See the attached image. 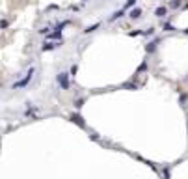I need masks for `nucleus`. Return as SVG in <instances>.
Returning a JSON list of instances; mask_svg holds the SVG:
<instances>
[{"mask_svg":"<svg viewBox=\"0 0 188 179\" xmlns=\"http://www.w3.org/2000/svg\"><path fill=\"white\" fill-rule=\"evenodd\" d=\"M179 4H181V0H173V2H172V7H177Z\"/></svg>","mask_w":188,"mask_h":179,"instance_id":"obj_11","label":"nucleus"},{"mask_svg":"<svg viewBox=\"0 0 188 179\" xmlns=\"http://www.w3.org/2000/svg\"><path fill=\"white\" fill-rule=\"evenodd\" d=\"M95 30H99V22H97V24H91V26H89V28H86L84 32H86V34H91V32H95Z\"/></svg>","mask_w":188,"mask_h":179,"instance_id":"obj_6","label":"nucleus"},{"mask_svg":"<svg viewBox=\"0 0 188 179\" xmlns=\"http://www.w3.org/2000/svg\"><path fill=\"white\" fill-rule=\"evenodd\" d=\"M166 13H168V7H164V6H160V7L155 9V15H157V17H164Z\"/></svg>","mask_w":188,"mask_h":179,"instance_id":"obj_4","label":"nucleus"},{"mask_svg":"<svg viewBox=\"0 0 188 179\" xmlns=\"http://www.w3.org/2000/svg\"><path fill=\"white\" fill-rule=\"evenodd\" d=\"M73 121H76L78 125H82V127H84V121H82V120H80L78 116H73Z\"/></svg>","mask_w":188,"mask_h":179,"instance_id":"obj_9","label":"nucleus"},{"mask_svg":"<svg viewBox=\"0 0 188 179\" xmlns=\"http://www.w3.org/2000/svg\"><path fill=\"white\" fill-rule=\"evenodd\" d=\"M140 34H142V30H134V32H131L129 35H132V37H134V35H140Z\"/></svg>","mask_w":188,"mask_h":179,"instance_id":"obj_10","label":"nucleus"},{"mask_svg":"<svg viewBox=\"0 0 188 179\" xmlns=\"http://www.w3.org/2000/svg\"><path fill=\"white\" fill-rule=\"evenodd\" d=\"M34 71H35V69L32 67V69H30V71L24 75V78H21L19 82H15V84H13V88H15V90H19V88H24V86H26V84L32 80V77H34Z\"/></svg>","mask_w":188,"mask_h":179,"instance_id":"obj_2","label":"nucleus"},{"mask_svg":"<svg viewBox=\"0 0 188 179\" xmlns=\"http://www.w3.org/2000/svg\"><path fill=\"white\" fill-rule=\"evenodd\" d=\"M56 80H58V84L62 86V90H69V86H71V80H69V75H67V71H62V73H58Z\"/></svg>","mask_w":188,"mask_h":179,"instance_id":"obj_1","label":"nucleus"},{"mask_svg":"<svg viewBox=\"0 0 188 179\" xmlns=\"http://www.w3.org/2000/svg\"><path fill=\"white\" fill-rule=\"evenodd\" d=\"M82 2H88V0H82Z\"/></svg>","mask_w":188,"mask_h":179,"instance_id":"obj_14","label":"nucleus"},{"mask_svg":"<svg viewBox=\"0 0 188 179\" xmlns=\"http://www.w3.org/2000/svg\"><path fill=\"white\" fill-rule=\"evenodd\" d=\"M76 71H78V67H76V65H73V67H71V75H75Z\"/></svg>","mask_w":188,"mask_h":179,"instance_id":"obj_12","label":"nucleus"},{"mask_svg":"<svg viewBox=\"0 0 188 179\" xmlns=\"http://www.w3.org/2000/svg\"><path fill=\"white\" fill-rule=\"evenodd\" d=\"M129 17H131V19H140V17H142V9H140V7L131 9V11H129Z\"/></svg>","mask_w":188,"mask_h":179,"instance_id":"obj_3","label":"nucleus"},{"mask_svg":"<svg viewBox=\"0 0 188 179\" xmlns=\"http://www.w3.org/2000/svg\"><path fill=\"white\" fill-rule=\"evenodd\" d=\"M134 4H136V0H127V4H125V7H123V9L127 11V9H131V7H132Z\"/></svg>","mask_w":188,"mask_h":179,"instance_id":"obj_8","label":"nucleus"},{"mask_svg":"<svg viewBox=\"0 0 188 179\" xmlns=\"http://www.w3.org/2000/svg\"><path fill=\"white\" fill-rule=\"evenodd\" d=\"M123 15H125V9H119V11H116V13L110 17V22H112V21H117V19H119V17H123Z\"/></svg>","mask_w":188,"mask_h":179,"instance_id":"obj_5","label":"nucleus"},{"mask_svg":"<svg viewBox=\"0 0 188 179\" xmlns=\"http://www.w3.org/2000/svg\"><path fill=\"white\" fill-rule=\"evenodd\" d=\"M185 32H186V34H188V28H186V30H185Z\"/></svg>","mask_w":188,"mask_h":179,"instance_id":"obj_13","label":"nucleus"},{"mask_svg":"<svg viewBox=\"0 0 188 179\" xmlns=\"http://www.w3.org/2000/svg\"><path fill=\"white\" fill-rule=\"evenodd\" d=\"M58 45H60V43H47V45L43 47V50H50V49H56Z\"/></svg>","mask_w":188,"mask_h":179,"instance_id":"obj_7","label":"nucleus"}]
</instances>
